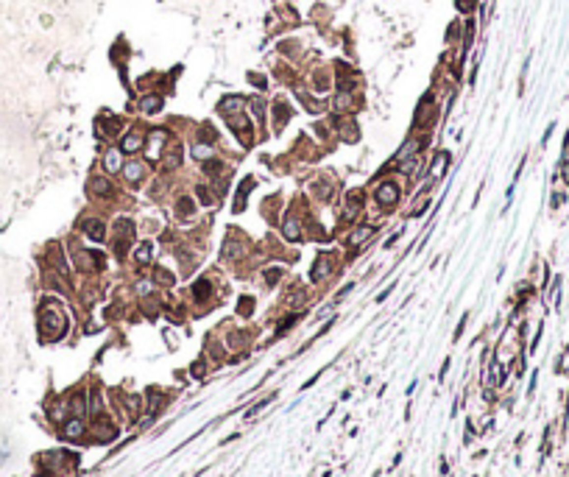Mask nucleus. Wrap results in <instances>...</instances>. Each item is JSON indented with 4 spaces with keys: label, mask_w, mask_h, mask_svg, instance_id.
Here are the masks:
<instances>
[{
    "label": "nucleus",
    "mask_w": 569,
    "mask_h": 477,
    "mask_svg": "<svg viewBox=\"0 0 569 477\" xmlns=\"http://www.w3.org/2000/svg\"><path fill=\"white\" fill-rule=\"evenodd\" d=\"M39 330H42L45 338H61L64 330H67V318H64V312H61L53 302L42 307V315H39Z\"/></svg>",
    "instance_id": "1"
},
{
    "label": "nucleus",
    "mask_w": 569,
    "mask_h": 477,
    "mask_svg": "<svg viewBox=\"0 0 569 477\" xmlns=\"http://www.w3.org/2000/svg\"><path fill=\"white\" fill-rule=\"evenodd\" d=\"M84 433H86L84 416H70L67 421H61L59 435L64 438V441H81V438H84Z\"/></svg>",
    "instance_id": "2"
},
{
    "label": "nucleus",
    "mask_w": 569,
    "mask_h": 477,
    "mask_svg": "<svg viewBox=\"0 0 569 477\" xmlns=\"http://www.w3.org/2000/svg\"><path fill=\"white\" fill-rule=\"evenodd\" d=\"M374 198H377L379 207H394V204H397V198H399L397 184H394V182H382V184L377 187V193H374Z\"/></svg>",
    "instance_id": "3"
},
{
    "label": "nucleus",
    "mask_w": 569,
    "mask_h": 477,
    "mask_svg": "<svg viewBox=\"0 0 569 477\" xmlns=\"http://www.w3.org/2000/svg\"><path fill=\"white\" fill-rule=\"evenodd\" d=\"M251 187H254V179H243V190H237V198H234V209H237V212L246 209V198H249Z\"/></svg>",
    "instance_id": "4"
},
{
    "label": "nucleus",
    "mask_w": 569,
    "mask_h": 477,
    "mask_svg": "<svg viewBox=\"0 0 569 477\" xmlns=\"http://www.w3.org/2000/svg\"><path fill=\"white\" fill-rule=\"evenodd\" d=\"M84 226H86V234H89L92 240H104V237H106V232H104L106 224H104V221H86Z\"/></svg>",
    "instance_id": "5"
},
{
    "label": "nucleus",
    "mask_w": 569,
    "mask_h": 477,
    "mask_svg": "<svg viewBox=\"0 0 569 477\" xmlns=\"http://www.w3.org/2000/svg\"><path fill=\"white\" fill-rule=\"evenodd\" d=\"M374 232H377L374 226H357V232H354L352 237H349V246H360L363 240H366V237H371Z\"/></svg>",
    "instance_id": "6"
},
{
    "label": "nucleus",
    "mask_w": 569,
    "mask_h": 477,
    "mask_svg": "<svg viewBox=\"0 0 569 477\" xmlns=\"http://www.w3.org/2000/svg\"><path fill=\"white\" fill-rule=\"evenodd\" d=\"M104 170H109V173L120 170V151H109L104 156Z\"/></svg>",
    "instance_id": "7"
},
{
    "label": "nucleus",
    "mask_w": 569,
    "mask_h": 477,
    "mask_svg": "<svg viewBox=\"0 0 569 477\" xmlns=\"http://www.w3.org/2000/svg\"><path fill=\"white\" fill-rule=\"evenodd\" d=\"M140 145H142V137H140L137 131H131V134H126V137H123V151L134 154V151H137Z\"/></svg>",
    "instance_id": "8"
},
{
    "label": "nucleus",
    "mask_w": 569,
    "mask_h": 477,
    "mask_svg": "<svg viewBox=\"0 0 569 477\" xmlns=\"http://www.w3.org/2000/svg\"><path fill=\"white\" fill-rule=\"evenodd\" d=\"M327 257H321L318 262H315V268H313V282H321V279L327 277Z\"/></svg>",
    "instance_id": "9"
},
{
    "label": "nucleus",
    "mask_w": 569,
    "mask_h": 477,
    "mask_svg": "<svg viewBox=\"0 0 569 477\" xmlns=\"http://www.w3.org/2000/svg\"><path fill=\"white\" fill-rule=\"evenodd\" d=\"M126 179H129V182H140V179H142V165L129 162V168H126Z\"/></svg>",
    "instance_id": "10"
},
{
    "label": "nucleus",
    "mask_w": 569,
    "mask_h": 477,
    "mask_svg": "<svg viewBox=\"0 0 569 477\" xmlns=\"http://www.w3.org/2000/svg\"><path fill=\"white\" fill-rule=\"evenodd\" d=\"M151 257H154V246H151V243H142V246L137 249V262H142V265H145Z\"/></svg>",
    "instance_id": "11"
},
{
    "label": "nucleus",
    "mask_w": 569,
    "mask_h": 477,
    "mask_svg": "<svg viewBox=\"0 0 569 477\" xmlns=\"http://www.w3.org/2000/svg\"><path fill=\"white\" fill-rule=\"evenodd\" d=\"M142 109H145V112H156V109H159V98H145V101H142Z\"/></svg>",
    "instance_id": "12"
},
{
    "label": "nucleus",
    "mask_w": 569,
    "mask_h": 477,
    "mask_svg": "<svg viewBox=\"0 0 569 477\" xmlns=\"http://www.w3.org/2000/svg\"><path fill=\"white\" fill-rule=\"evenodd\" d=\"M463 327H466V315L460 318V324H457V330H455V340L460 338V335H463Z\"/></svg>",
    "instance_id": "13"
}]
</instances>
